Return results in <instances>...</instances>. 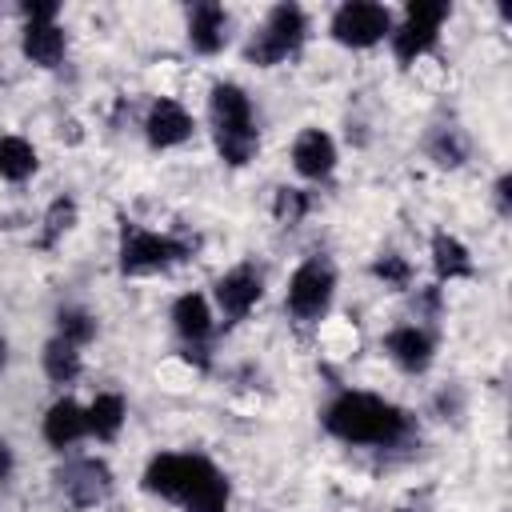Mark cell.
Returning <instances> with one entry per match:
<instances>
[{
    "mask_svg": "<svg viewBox=\"0 0 512 512\" xmlns=\"http://www.w3.org/2000/svg\"><path fill=\"white\" fill-rule=\"evenodd\" d=\"M432 268L440 280H464V276H472V256L456 236L436 232L432 236Z\"/></svg>",
    "mask_w": 512,
    "mask_h": 512,
    "instance_id": "d6986e66",
    "label": "cell"
},
{
    "mask_svg": "<svg viewBox=\"0 0 512 512\" xmlns=\"http://www.w3.org/2000/svg\"><path fill=\"white\" fill-rule=\"evenodd\" d=\"M448 20V4L444 0H412L404 8V20L392 28V52L400 64H416L424 52H432L440 24Z\"/></svg>",
    "mask_w": 512,
    "mask_h": 512,
    "instance_id": "8992f818",
    "label": "cell"
},
{
    "mask_svg": "<svg viewBox=\"0 0 512 512\" xmlns=\"http://www.w3.org/2000/svg\"><path fill=\"white\" fill-rule=\"evenodd\" d=\"M208 108H212V124H216V152L236 168L248 164L260 148L248 92L240 84H216L208 92Z\"/></svg>",
    "mask_w": 512,
    "mask_h": 512,
    "instance_id": "7a4b0ae2",
    "label": "cell"
},
{
    "mask_svg": "<svg viewBox=\"0 0 512 512\" xmlns=\"http://www.w3.org/2000/svg\"><path fill=\"white\" fill-rule=\"evenodd\" d=\"M80 436H88V412L76 404V400H56L52 408H48V416H44V440L52 444V448H68V444H76Z\"/></svg>",
    "mask_w": 512,
    "mask_h": 512,
    "instance_id": "9a60e30c",
    "label": "cell"
},
{
    "mask_svg": "<svg viewBox=\"0 0 512 512\" xmlns=\"http://www.w3.org/2000/svg\"><path fill=\"white\" fill-rule=\"evenodd\" d=\"M332 36L344 48H372L376 40L392 36V12L384 4H368V0L340 4L332 16Z\"/></svg>",
    "mask_w": 512,
    "mask_h": 512,
    "instance_id": "ba28073f",
    "label": "cell"
},
{
    "mask_svg": "<svg viewBox=\"0 0 512 512\" xmlns=\"http://www.w3.org/2000/svg\"><path fill=\"white\" fill-rule=\"evenodd\" d=\"M428 152H432V160H436V164L456 168V164L468 156V144H464V136H460L456 128H440V136L428 144Z\"/></svg>",
    "mask_w": 512,
    "mask_h": 512,
    "instance_id": "d4e9b609",
    "label": "cell"
},
{
    "mask_svg": "<svg viewBox=\"0 0 512 512\" xmlns=\"http://www.w3.org/2000/svg\"><path fill=\"white\" fill-rule=\"evenodd\" d=\"M56 480H60V492H64L76 508H92V504H100V500L112 492V472H108V464H104V460H92V456L64 464V468L56 472Z\"/></svg>",
    "mask_w": 512,
    "mask_h": 512,
    "instance_id": "9c48e42d",
    "label": "cell"
},
{
    "mask_svg": "<svg viewBox=\"0 0 512 512\" xmlns=\"http://www.w3.org/2000/svg\"><path fill=\"white\" fill-rule=\"evenodd\" d=\"M8 472H12V448H8L4 440H0V480H4Z\"/></svg>",
    "mask_w": 512,
    "mask_h": 512,
    "instance_id": "f1b7e54d",
    "label": "cell"
},
{
    "mask_svg": "<svg viewBox=\"0 0 512 512\" xmlns=\"http://www.w3.org/2000/svg\"><path fill=\"white\" fill-rule=\"evenodd\" d=\"M84 412H88V432H92L96 440H116V432L124 428L128 404H124L120 392H100Z\"/></svg>",
    "mask_w": 512,
    "mask_h": 512,
    "instance_id": "ac0fdd59",
    "label": "cell"
},
{
    "mask_svg": "<svg viewBox=\"0 0 512 512\" xmlns=\"http://www.w3.org/2000/svg\"><path fill=\"white\" fill-rule=\"evenodd\" d=\"M324 428L344 444H396L408 432V416L372 392H340L324 408Z\"/></svg>",
    "mask_w": 512,
    "mask_h": 512,
    "instance_id": "6da1fadb",
    "label": "cell"
},
{
    "mask_svg": "<svg viewBox=\"0 0 512 512\" xmlns=\"http://www.w3.org/2000/svg\"><path fill=\"white\" fill-rule=\"evenodd\" d=\"M184 256H188V244L184 240L160 236V232L140 228V224H124V232H120V272L124 276L164 272V268H172Z\"/></svg>",
    "mask_w": 512,
    "mask_h": 512,
    "instance_id": "277c9868",
    "label": "cell"
},
{
    "mask_svg": "<svg viewBox=\"0 0 512 512\" xmlns=\"http://www.w3.org/2000/svg\"><path fill=\"white\" fill-rule=\"evenodd\" d=\"M36 172V148L24 136H0V176L28 180Z\"/></svg>",
    "mask_w": 512,
    "mask_h": 512,
    "instance_id": "7402d4cb",
    "label": "cell"
},
{
    "mask_svg": "<svg viewBox=\"0 0 512 512\" xmlns=\"http://www.w3.org/2000/svg\"><path fill=\"white\" fill-rule=\"evenodd\" d=\"M384 352L404 368V372H424L432 364V336L416 324H400L384 336Z\"/></svg>",
    "mask_w": 512,
    "mask_h": 512,
    "instance_id": "4fadbf2b",
    "label": "cell"
},
{
    "mask_svg": "<svg viewBox=\"0 0 512 512\" xmlns=\"http://www.w3.org/2000/svg\"><path fill=\"white\" fill-rule=\"evenodd\" d=\"M508 188H512V176H500V180H496V204H500V216L512 212V204H508Z\"/></svg>",
    "mask_w": 512,
    "mask_h": 512,
    "instance_id": "83f0119b",
    "label": "cell"
},
{
    "mask_svg": "<svg viewBox=\"0 0 512 512\" xmlns=\"http://www.w3.org/2000/svg\"><path fill=\"white\" fill-rule=\"evenodd\" d=\"M188 44L204 56H216L228 44V12L220 4H196L188 12Z\"/></svg>",
    "mask_w": 512,
    "mask_h": 512,
    "instance_id": "5bb4252c",
    "label": "cell"
},
{
    "mask_svg": "<svg viewBox=\"0 0 512 512\" xmlns=\"http://www.w3.org/2000/svg\"><path fill=\"white\" fill-rule=\"evenodd\" d=\"M4 364H8V340L0 336V372H4Z\"/></svg>",
    "mask_w": 512,
    "mask_h": 512,
    "instance_id": "f546056e",
    "label": "cell"
},
{
    "mask_svg": "<svg viewBox=\"0 0 512 512\" xmlns=\"http://www.w3.org/2000/svg\"><path fill=\"white\" fill-rule=\"evenodd\" d=\"M260 296H264V280L248 264H240V268H232L216 280V304H220L224 320H244L256 308Z\"/></svg>",
    "mask_w": 512,
    "mask_h": 512,
    "instance_id": "30bf717a",
    "label": "cell"
},
{
    "mask_svg": "<svg viewBox=\"0 0 512 512\" xmlns=\"http://www.w3.org/2000/svg\"><path fill=\"white\" fill-rule=\"evenodd\" d=\"M56 336L68 340V344H76V348H84V344L96 336V316H92L88 308L68 304V308L56 312Z\"/></svg>",
    "mask_w": 512,
    "mask_h": 512,
    "instance_id": "603a6c76",
    "label": "cell"
},
{
    "mask_svg": "<svg viewBox=\"0 0 512 512\" xmlns=\"http://www.w3.org/2000/svg\"><path fill=\"white\" fill-rule=\"evenodd\" d=\"M20 48H24V56H28L32 64H40V68H56V64L64 60L68 40H64V28L52 20V24H28Z\"/></svg>",
    "mask_w": 512,
    "mask_h": 512,
    "instance_id": "2e32d148",
    "label": "cell"
},
{
    "mask_svg": "<svg viewBox=\"0 0 512 512\" xmlns=\"http://www.w3.org/2000/svg\"><path fill=\"white\" fill-rule=\"evenodd\" d=\"M272 212H276L280 224H300L304 212H308V192H300V188H280Z\"/></svg>",
    "mask_w": 512,
    "mask_h": 512,
    "instance_id": "4316f807",
    "label": "cell"
},
{
    "mask_svg": "<svg viewBox=\"0 0 512 512\" xmlns=\"http://www.w3.org/2000/svg\"><path fill=\"white\" fill-rule=\"evenodd\" d=\"M144 136L152 148H176L192 136V116L184 112V104H176L172 96H160L152 108H148V120H144Z\"/></svg>",
    "mask_w": 512,
    "mask_h": 512,
    "instance_id": "8fae6325",
    "label": "cell"
},
{
    "mask_svg": "<svg viewBox=\"0 0 512 512\" xmlns=\"http://www.w3.org/2000/svg\"><path fill=\"white\" fill-rule=\"evenodd\" d=\"M372 276L384 280L388 288H408V284H412V264H408L404 256H396V252H384V256H376Z\"/></svg>",
    "mask_w": 512,
    "mask_h": 512,
    "instance_id": "484cf974",
    "label": "cell"
},
{
    "mask_svg": "<svg viewBox=\"0 0 512 512\" xmlns=\"http://www.w3.org/2000/svg\"><path fill=\"white\" fill-rule=\"evenodd\" d=\"M216 464L208 456H196V452H160L148 460L144 468V488L164 496V500H176L184 504V496L212 472Z\"/></svg>",
    "mask_w": 512,
    "mask_h": 512,
    "instance_id": "5b68a950",
    "label": "cell"
},
{
    "mask_svg": "<svg viewBox=\"0 0 512 512\" xmlns=\"http://www.w3.org/2000/svg\"><path fill=\"white\" fill-rule=\"evenodd\" d=\"M332 292H336V272H332V264L320 260V256H312V260H304V264L292 272V280H288V312H292L296 320L312 324V320H320V316L328 312Z\"/></svg>",
    "mask_w": 512,
    "mask_h": 512,
    "instance_id": "52a82bcc",
    "label": "cell"
},
{
    "mask_svg": "<svg viewBox=\"0 0 512 512\" xmlns=\"http://www.w3.org/2000/svg\"><path fill=\"white\" fill-rule=\"evenodd\" d=\"M228 496H232L228 476H224L220 468H212V472L184 496V512H228Z\"/></svg>",
    "mask_w": 512,
    "mask_h": 512,
    "instance_id": "ffe728a7",
    "label": "cell"
},
{
    "mask_svg": "<svg viewBox=\"0 0 512 512\" xmlns=\"http://www.w3.org/2000/svg\"><path fill=\"white\" fill-rule=\"evenodd\" d=\"M44 376L52 384H72L80 376V348L68 344V340H60V336H52L44 344Z\"/></svg>",
    "mask_w": 512,
    "mask_h": 512,
    "instance_id": "44dd1931",
    "label": "cell"
},
{
    "mask_svg": "<svg viewBox=\"0 0 512 512\" xmlns=\"http://www.w3.org/2000/svg\"><path fill=\"white\" fill-rule=\"evenodd\" d=\"M292 168L304 176V180H324L332 176L336 168V144L324 128H304L292 144Z\"/></svg>",
    "mask_w": 512,
    "mask_h": 512,
    "instance_id": "7c38bea8",
    "label": "cell"
},
{
    "mask_svg": "<svg viewBox=\"0 0 512 512\" xmlns=\"http://www.w3.org/2000/svg\"><path fill=\"white\" fill-rule=\"evenodd\" d=\"M72 220H76V204L68 200V196H60V200H52V208H48V216H44V236H40V248H52L68 228H72Z\"/></svg>",
    "mask_w": 512,
    "mask_h": 512,
    "instance_id": "cb8c5ba5",
    "label": "cell"
},
{
    "mask_svg": "<svg viewBox=\"0 0 512 512\" xmlns=\"http://www.w3.org/2000/svg\"><path fill=\"white\" fill-rule=\"evenodd\" d=\"M304 32H308L304 8H300V4H276V8L264 16V24L252 32V40L244 44V60H248V64H260V68H272V64L288 60V56L300 48Z\"/></svg>",
    "mask_w": 512,
    "mask_h": 512,
    "instance_id": "3957f363",
    "label": "cell"
},
{
    "mask_svg": "<svg viewBox=\"0 0 512 512\" xmlns=\"http://www.w3.org/2000/svg\"><path fill=\"white\" fill-rule=\"evenodd\" d=\"M172 328L188 340V344H204L208 332H212V312H208V300L200 292H184L176 304H172Z\"/></svg>",
    "mask_w": 512,
    "mask_h": 512,
    "instance_id": "e0dca14e",
    "label": "cell"
}]
</instances>
